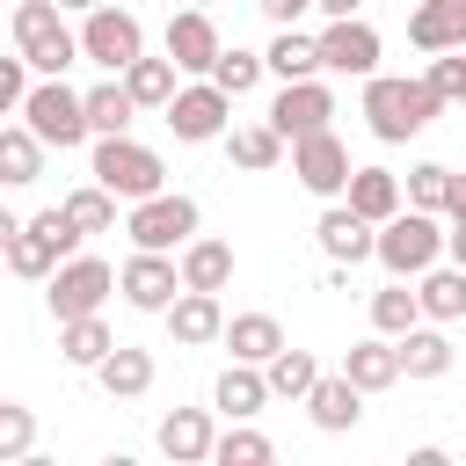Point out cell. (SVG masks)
<instances>
[{
	"mask_svg": "<svg viewBox=\"0 0 466 466\" xmlns=\"http://www.w3.org/2000/svg\"><path fill=\"white\" fill-rule=\"evenodd\" d=\"M444 116V102L430 95V80L415 73H371L364 80V124H371V138H386V146H408L415 131H430Z\"/></svg>",
	"mask_w": 466,
	"mask_h": 466,
	"instance_id": "obj_1",
	"label": "cell"
},
{
	"mask_svg": "<svg viewBox=\"0 0 466 466\" xmlns=\"http://www.w3.org/2000/svg\"><path fill=\"white\" fill-rule=\"evenodd\" d=\"M15 51L36 80H66V66H80V29H66L51 0H15Z\"/></svg>",
	"mask_w": 466,
	"mask_h": 466,
	"instance_id": "obj_2",
	"label": "cell"
},
{
	"mask_svg": "<svg viewBox=\"0 0 466 466\" xmlns=\"http://www.w3.org/2000/svg\"><path fill=\"white\" fill-rule=\"evenodd\" d=\"M95 189H109L116 204H146L167 189V160L138 138H95Z\"/></svg>",
	"mask_w": 466,
	"mask_h": 466,
	"instance_id": "obj_3",
	"label": "cell"
},
{
	"mask_svg": "<svg viewBox=\"0 0 466 466\" xmlns=\"http://www.w3.org/2000/svg\"><path fill=\"white\" fill-rule=\"evenodd\" d=\"M80 58L102 66L109 80H124V73L146 58V22H138L131 7H109V0H102V7L80 22Z\"/></svg>",
	"mask_w": 466,
	"mask_h": 466,
	"instance_id": "obj_4",
	"label": "cell"
},
{
	"mask_svg": "<svg viewBox=\"0 0 466 466\" xmlns=\"http://www.w3.org/2000/svg\"><path fill=\"white\" fill-rule=\"evenodd\" d=\"M124 233H131V248H138V255H175V248H189V240H197V197L160 189V197H146V204H131V211H124Z\"/></svg>",
	"mask_w": 466,
	"mask_h": 466,
	"instance_id": "obj_5",
	"label": "cell"
},
{
	"mask_svg": "<svg viewBox=\"0 0 466 466\" xmlns=\"http://www.w3.org/2000/svg\"><path fill=\"white\" fill-rule=\"evenodd\" d=\"M371 262H386V277L408 284V277H422V269L444 262V226H437L430 211H400V218L379 226V255H371Z\"/></svg>",
	"mask_w": 466,
	"mask_h": 466,
	"instance_id": "obj_6",
	"label": "cell"
},
{
	"mask_svg": "<svg viewBox=\"0 0 466 466\" xmlns=\"http://www.w3.org/2000/svg\"><path fill=\"white\" fill-rule=\"evenodd\" d=\"M22 124L36 131V146L51 153H66V146H80V138H95L87 131V95L80 87H66V80H36L29 87V102H22Z\"/></svg>",
	"mask_w": 466,
	"mask_h": 466,
	"instance_id": "obj_7",
	"label": "cell"
},
{
	"mask_svg": "<svg viewBox=\"0 0 466 466\" xmlns=\"http://www.w3.org/2000/svg\"><path fill=\"white\" fill-rule=\"evenodd\" d=\"M109 291H116V269H109L102 255H73V262H58L51 284H44L58 328H66V320H95V313L109 306Z\"/></svg>",
	"mask_w": 466,
	"mask_h": 466,
	"instance_id": "obj_8",
	"label": "cell"
},
{
	"mask_svg": "<svg viewBox=\"0 0 466 466\" xmlns=\"http://www.w3.org/2000/svg\"><path fill=\"white\" fill-rule=\"evenodd\" d=\"M328 116H335V87H328V80H291V87H277V102H269V131H277L284 146H299V138H313V131H335Z\"/></svg>",
	"mask_w": 466,
	"mask_h": 466,
	"instance_id": "obj_9",
	"label": "cell"
},
{
	"mask_svg": "<svg viewBox=\"0 0 466 466\" xmlns=\"http://www.w3.org/2000/svg\"><path fill=\"white\" fill-rule=\"evenodd\" d=\"M160 116H167V131H175L182 146H204V138H226V131H233V102H226L211 80H189Z\"/></svg>",
	"mask_w": 466,
	"mask_h": 466,
	"instance_id": "obj_10",
	"label": "cell"
},
{
	"mask_svg": "<svg viewBox=\"0 0 466 466\" xmlns=\"http://www.w3.org/2000/svg\"><path fill=\"white\" fill-rule=\"evenodd\" d=\"M291 175H299V189H313V197H328V204H342V189H350V146L335 138V131H313V138H299L291 146Z\"/></svg>",
	"mask_w": 466,
	"mask_h": 466,
	"instance_id": "obj_11",
	"label": "cell"
},
{
	"mask_svg": "<svg viewBox=\"0 0 466 466\" xmlns=\"http://www.w3.org/2000/svg\"><path fill=\"white\" fill-rule=\"evenodd\" d=\"M160 44H167V66H175V73H197V80H211V66H218V51H226V44H218V22H211L204 7H175Z\"/></svg>",
	"mask_w": 466,
	"mask_h": 466,
	"instance_id": "obj_12",
	"label": "cell"
},
{
	"mask_svg": "<svg viewBox=\"0 0 466 466\" xmlns=\"http://www.w3.org/2000/svg\"><path fill=\"white\" fill-rule=\"evenodd\" d=\"M116 291H124V306H138V313H167V306L182 299V269H175V255H131V262L116 269Z\"/></svg>",
	"mask_w": 466,
	"mask_h": 466,
	"instance_id": "obj_13",
	"label": "cell"
},
{
	"mask_svg": "<svg viewBox=\"0 0 466 466\" xmlns=\"http://www.w3.org/2000/svg\"><path fill=\"white\" fill-rule=\"evenodd\" d=\"M313 44H320V73H350V80L379 73V29L371 22H328Z\"/></svg>",
	"mask_w": 466,
	"mask_h": 466,
	"instance_id": "obj_14",
	"label": "cell"
},
{
	"mask_svg": "<svg viewBox=\"0 0 466 466\" xmlns=\"http://www.w3.org/2000/svg\"><path fill=\"white\" fill-rule=\"evenodd\" d=\"M313 240H320V255H328V262H342V269H357V262H371V255H379V226H364L350 204H328V211L313 218Z\"/></svg>",
	"mask_w": 466,
	"mask_h": 466,
	"instance_id": "obj_15",
	"label": "cell"
},
{
	"mask_svg": "<svg viewBox=\"0 0 466 466\" xmlns=\"http://www.w3.org/2000/svg\"><path fill=\"white\" fill-rule=\"evenodd\" d=\"M153 444H160V459H167V466H211V444H218L211 408H175V415H160Z\"/></svg>",
	"mask_w": 466,
	"mask_h": 466,
	"instance_id": "obj_16",
	"label": "cell"
},
{
	"mask_svg": "<svg viewBox=\"0 0 466 466\" xmlns=\"http://www.w3.org/2000/svg\"><path fill=\"white\" fill-rule=\"evenodd\" d=\"M306 415H313V430L350 437V430L364 422V393H357L342 371H320V379H313V393H306Z\"/></svg>",
	"mask_w": 466,
	"mask_h": 466,
	"instance_id": "obj_17",
	"label": "cell"
},
{
	"mask_svg": "<svg viewBox=\"0 0 466 466\" xmlns=\"http://www.w3.org/2000/svg\"><path fill=\"white\" fill-rule=\"evenodd\" d=\"M408 44L444 58V51H466V0H422L408 15Z\"/></svg>",
	"mask_w": 466,
	"mask_h": 466,
	"instance_id": "obj_18",
	"label": "cell"
},
{
	"mask_svg": "<svg viewBox=\"0 0 466 466\" xmlns=\"http://www.w3.org/2000/svg\"><path fill=\"white\" fill-rule=\"evenodd\" d=\"M342 204H350L364 226H386V218H400V211H408V197H400V175H393V167H357V175H350V189H342Z\"/></svg>",
	"mask_w": 466,
	"mask_h": 466,
	"instance_id": "obj_19",
	"label": "cell"
},
{
	"mask_svg": "<svg viewBox=\"0 0 466 466\" xmlns=\"http://www.w3.org/2000/svg\"><path fill=\"white\" fill-rule=\"evenodd\" d=\"M160 320H167V335H175L182 350H204V342H218V335H226V306H218L211 291H182Z\"/></svg>",
	"mask_w": 466,
	"mask_h": 466,
	"instance_id": "obj_20",
	"label": "cell"
},
{
	"mask_svg": "<svg viewBox=\"0 0 466 466\" xmlns=\"http://www.w3.org/2000/svg\"><path fill=\"white\" fill-rule=\"evenodd\" d=\"M175 269H182V291H211V299H218V291L233 284V248L211 240V233H197V240L175 255Z\"/></svg>",
	"mask_w": 466,
	"mask_h": 466,
	"instance_id": "obj_21",
	"label": "cell"
},
{
	"mask_svg": "<svg viewBox=\"0 0 466 466\" xmlns=\"http://www.w3.org/2000/svg\"><path fill=\"white\" fill-rule=\"evenodd\" d=\"M218 342L233 350V364H255V371H262L277 350H291V342H284V328H277V313H233Z\"/></svg>",
	"mask_w": 466,
	"mask_h": 466,
	"instance_id": "obj_22",
	"label": "cell"
},
{
	"mask_svg": "<svg viewBox=\"0 0 466 466\" xmlns=\"http://www.w3.org/2000/svg\"><path fill=\"white\" fill-rule=\"evenodd\" d=\"M342 379H350L357 393H386V386H400V350H393L386 335H364V342H350Z\"/></svg>",
	"mask_w": 466,
	"mask_h": 466,
	"instance_id": "obj_23",
	"label": "cell"
},
{
	"mask_svg": "<svg viewBox=\"0 0 466 466\" xmlns=\"http://www.w3.org/2000/svg\"><path fill=\"white\" fill-rule=\"evenodd\" d=\"M95 386H102L109 400H138V393L153 386V350H138V342H116V350L95 364Z\"/></svg>",
	"mask_w": 466,
	"mask_h": 466,
	"instance_id": "obj_24",
	"label": "cell"
},
{
	"mask_svg": "<svg viewBox=\"0 0 466 466\" xmlns=\"http://www.w3.org/2000/svg\"><path fill=\"white\" fill-rule=\"evenodd\" d=\"M415 306H422L430 328H451V320L466 313V269H451V262L422 269V277H415Z\"/></svg>",
	"mask_w": 466,
	"mask_h": 466,
	"instance_id": "obj_25",
	"label": "cell"
},
{
	"mask_svg": "<svg viewBox=\"0 0 466 466\" xmlns=\"http://www.w3.org/2000/svg\"><path fill=\"white\" fill-rule=\"evenodd\" d=\"M393 350H400V379H444V371H451V357H459V350H451V335H444V328H430V320H422V328H408Z\"/></svg>",
	"mask_w": 466,
	"mask_h": 466,
	"instance_id": "obj_26",
	"label": "cell"
},
{
	"mask_svg": "<svg viewBox=\"0 0 466 466\" xmlns=\"http://www.w3.org/2000/svg\"><path fill=\"white\" fill-rule=\"evenodd\" d=\"M262 400H269V379H262L255 364H226V371H218V386H211V408H218V415H233V422H255V415H262Z\"/></svg>",
	"mask_w": 466,
	"mask_h": 466,
	"instance_id": "obj_27",
	"label": "cell"
},
{
	"mask_svg": "<svg viewBox=\"0 0 466 466\" xmlns=\"http://www.w3.org/2000/svg\"><path fill=\"white\" fill-rule=\"evenodd\" d=\"M451 189H459V167H444V160H415L408 167V182H400V197H408V211H451Z\"/></svg>",
	"mask_w": 466,
	"mask_h": 466,
	"instance_id": "obj_28",
	"label": "cell"
},
{
	"mask_svg": "<svg viewBox=\"0 0 466 466\" xmlns=\"http://www.w3.org/2000/svg\"><path fill=\"white\" fill-rule=\"evenodd\" d=\"M36 175H44L36 131H29V124H0V182H7V189H29Z\"/></svg>",
	"mask_w": 466,
	"mask_h": 466,
	"instance_id": "obj_29",
	"label": "cell"
},
{
	"mask_svg": "<svg viewBox=\"0 0 466 466\" xmlns=\"http://www.w3.org/2000/svg\"><path fill=\"white\" fill-rule=\"evenodd\" d=\"M262 66H269L284 87H291V80H313V73H320V44H313L306 29H277V44L262 51Z\"/></svg>",
	"mask_w": 466,
	"mask_h": 466,
	"instance_id": "obj_30",
	"label": "cell"
},
{
	"mask_svg": "<svg viewBox=\"0 0 466 466\" xmlns=\"http://www.w3.org/2000/svg\"><path fill=\"white\" fill-rule=\"evenodd\" d=\"M131 116H138V102L124 95V80L87 87V131H95V138H131Z\"/></svg>",
	"mask_w": 466,
	"mask_h": 466,
	"instance_id": "obj_31",
	"label": "cell"
},
{
	"mask_svg": "<svg viewBox=\"0 0 466 466\" xmlns=\"http://www.w3.org/2000/svg\"><path fill=\"white\" fill-rule=\"evenodd\" d=\"M226 153H233V167H248V175H269V167L284 160V138H277L269 124H233V131H226Z\"/></svg>",
	"mask_w": 466,
	"mask_h": 466,
	"instance_id": "obj_32",
	"label": "cell"
},
{
	"mask_svg": "<svg viewBox=\"0 0 466 466\" xmlns=\"http://www.w3.org/2000/svg\"><path fill=\"white\" fill-rule=\"evenodd\" d=\"M408 328H422V306H415V291H408V284H379V291H371V335L400 342Z\"/></svg>",
	"mask_w": 466,
	"mask_h": 466,
	"instance_id": "obj_33",
	"label": "cell"
},
{
	"mask_svg": "<svg viewBox=\"0 0 466 466\" xmlns=\"http://www.w3.org/2000/svg\"><path fill=\"white\" fill-rule=\"evenodd\" d=\"M109 350H116V335H109V320H102V313H95V320H66V328H58V357H66V364H80V371H95Z\"/></svg>",
	"mask_w": 466,
	"mask_h": 466,
	"instance_id": "obj_34",
	"label": "cell"
},
{
	"mask_svg": "<svg viewBox=\"0 0 466 466\" xmlns=\"http://www.w3.org/2000/svg\"><path fill=\"white\" fill-rule=\"evenodd\" d=\"M262 379H269V400H306L313 379H320V364H313V350H277L262 364Z\"/></svg>",
	"mask_w": 466,
	"mask_h": 466,
	"instance_id": "obj_35",
	"label": "cell"
},
{
	"mask_svg": "<svg viewBox=\"0 0 466 466\" xmlns=\"http://www.w3.org/2000/svg\"><path fill=\"white\" fill-rule=\"evenodd\" d=\"M124 95H131L138 109H167L182 87H175V66H167V58H138V66L124 73Z\"/></svg>",
	"mask_w": 466,
	"mask_h": 466,
	"instance_id": "obj_36",
	"label": "cell"
},
{
	"mask_svg": "<svg viewBox=\"0 0 466 466\" xmlns=\"http://www.w3.org/2000/svg\"><path fill=\"white\" fill-rule=\"evenodd\" d=\"M262 73H269V66H262V51H240V44H233V51H218V66H211V87H218L226 102H240V95H248Z\"/></svg>",
	"mask_w": 466,
	"mask_h": 466,
	"instance_id": "obj_37",
	"label": "cell"
},
{
	"mask_svg": "<svg viewBox=\"0 0 466 466\" xmlns=\"http://www.w3.org/2000/svg\"><path fill=\"white\" fill-rule=\"evenodd\" d=\"M58 211L73 218V233H80V240H87V233H109V226H116V197H109V189H95V182H87V189H73V197H66Z\"/></svg>",
	"mask_w": 466,
	"mask_h": 466,
	"instance_id": "obj_38",
	"label": "cell"
},
{
	"mask_svg": "<svg viewBox=\"0 0 466 466\" xmlns=\"http://www.w3.org/2000/svg\"><path fill=\"white\" fill-rule=\"evenodd\" d=\"M58 262H66V255H58L44 233H29V226H22V240L7 248V269H15V277H29V284H51V269H58Z\"/></svg>",
	"mask_w": 466,
	"mask_h": 466,
	"instance_id": "obj_39",
	"label": "cell"
},
{
	"mask_svg": "<svg viewBox=\"0 0 466 466\" xmlns=\"http://www.w3.org/2000/svg\"><path fill=\"white\" fill-rule=\"evenodd\" d=\"M29 451H36V408L0 400V466H15V459H29Z\"/></svg>",
	"mask_w": 466,
	"mask_h": 466,
	"instance_id": "obj_40",
	"label": "cell"
},
{
	"mask_svg": "<svg viewBox=\"0 0 466 466\" xmlns=\"http://www.w3.org/2000/svg\"><path fill=\"white\" fill-rule=\"evenodd\" d=\"M430 95L437 102H466V51H444V58H430Z\"/></svg>",
	"mask_w": 466,
	"mask_h": 466,
	"instance_id": "obj_41",
	"label": "cell"
},
{
	"mask_svg": "<svg viewBox=\"0 0 466 466\" xmlns=\"http://www.w3.org/2000/svg\"><path fill=\"white\" fill-rule=\"evenodd\" d=\"M29 66H22V51L15 58H0V116H22V102H29Z\"/></svg>",
	"mask_w": 466,
	"mask_h": 466,
	"instance_id": "obj_42",
	"label": "cell"
},
{
	"mask_svg": "<svg viewBox=\"0 0 466 466\" xmlns=\"http://www.w3.org/2000/svg\"><path fill=\"white\" fill-rule=\"evenodd\" d=\"M29 233H44V240H51V248H58L66 262L80 255V233H73V218H66L58 204H51V211H36V218H29Z\"/></svg>",
	"mask_w": 466,
	"mask_h": 466,
	"instance_id": "obj_43",
	"label": "cell"
},
{
	"mask_svg": "<svg viewBox=\"0 0 466 466\" xmlns=\"http://www.w3.org/2000/svg\"><path fill=\"white\" fill-rule=\"evenodd\" d=\"M255 7H262V15L277 22V29H299V15H306L313 0H255Z\"/></svg>",
	"mask_w": 466,
	"mask_h": 466,
	"instance_id": "obj_44",
	"label": "cell"
},
{
	"mask_svg": "<svg viewBox=\"0 0 466 466\" xmlns=\"http://www.w3.org/2000/svg\"><path fill=\"white\" fill-rule=\"evenodd\" d=\"M22 226H29V218H15V211H7V204H0V262H7V248H15V240H22Z\"/></svg>",
	"mask_w": 466,
	"mask_h": 466,
	"instance_id": "obj_45",
	"label": "cell"
},
{
	"mask_svg": "<svg viewBox=\"0 0 466 466\" xmlns=\"http://www.w3.org/2000/svg\"><path fill=\"white\" fill-rule=\"evenodd\" d=\"M444 262H451V269H466V233H459V226H444Z\"/></svg>",
	"mask_w": 466,
	"mask_h": 466,
	"instance_id": "obj_46",
	"label": "cell"
},
{
	"mask_svg": "<svg viewBox=\"0 0 466 466\" xmlns=\"http://www.w3.org/2000/svg\"><path fill=\"white\" fill-rule=\"evenodd\" d=\"M313 7H320L328 22H357V7H364V0H313Z\"/></svg>",
	"mask_w": 466,
	"mask_h": 466,
	"instance_id": "obj_47",
	"label": "cell"
},
{
	"mask_svg": "<svg viewBox=\"0 0 466 466\" xmlns=\"http://www.w3.org/2000/svg\"><path fill=\"white\" fill-rule=\"evenodd\" d=\"M408 466H451V451H444V444H415V451H408Z\"/></svg>",
	"mask_w": 466,
	"mask_h": 466,
	"instance_id": "obj_48",
	"label": "cell"
},
{
	"mask_svg": "<svg viewBox=\"0 0 466 466\" xmlns=\"http://www.w3.org/2000/svg\"><path fill=\"white\" fill-rule=\"evenodd\" d=\"M451 226L466 233V175H459V189H451Z\"/></svg>",
	"mask_w": 466,
	"mask_h": 466,
	"instance_id": "obj_49",
	"label": "cell"
},
{
	"mask_svg": "<svg viewBox=\"0 0 466 466\" xmlns=\"http://www.w3.org/2000/svg\"><path fill=\"white\" fill-rule=\"evenodd\" d=\"M51 7H58V15H95L102 0H51Z\"/></svg>",
	"mask_w": 466,
	"mask_h": 466,
	"instance_id": "obj_50",
	"label": "cell"
},
{
	"mask_svg": "<svg viewBox=\"0 0 466 466\" xmlns=\"http://www.w3.org/2000/svg\"><path fill=\"white\" fill-rule=\"evenodd\" d=\"M15 466H58V459H51V451H29V459H15Z\"/></svg>",
	"mask_w": 466,
	"mask_h": 466,
	"instance_id": "obj_51",
	"label": "cell"
},
{
	"mask_svg": "<svg viewBox=\"0 0 466 466\" xmlns=\"http://www.w3.org/2000/svg\"><path fill=\"white\" fill-rule=\"evenodd\" d=\"M102 466H138V459H131V451H109V459H102Z\"/></svg>",
	"mask_w": 466,
	"mask_h": 466,
	"instance_id": "obj_52",
	"label": "cell"
},
{
	"mask_svg": "<svg viewBox=\"0 0 466 466\" xmlns=\"http://www.w3.org/2000/svg\"><path fill=\"white\" fill-rule=\"evenodd\" d=\"M189 7H204V15H211V0H189Z\"/></svg>",
	"mask_w": 466,
	"mask_h": 466,
	"instance_id": "obj_53",
	"label": "cell"
}]
</instances>
